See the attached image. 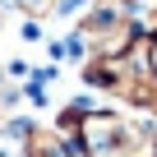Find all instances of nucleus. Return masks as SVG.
<instances>
[{
  "label": "nucleus",
  "mask_w": 157,
  "mask_h": 157,
  "mask_svg": "<svg viewBox=\"0 0 157 157\" xmlns=\"http://www.w3.org/2000/svg\"><path fill=\"white\" fill-rule=\"evenodd\" d=\"M14 5H23V10H28V14H42V10H46V5H51V0H14Z\"/></svg>",
  "instance_id": "obj_2"
},
{
  "label": "nucleus",
  "mask_w": 157,
  "mask_h": 157,
  "mask_svg": "<svg viewBox=\"0 0 157 157\" xmlns=\"http://www.w3.org/2000/svg\"><path fill=\"white\" fill-rule=\"evenodd\" d=\"M74 134L88 157H157V134L111 111H88Z\"/></svg>",
  "instance_id": "obj_1"
},
{
  "label": "nucleus",
  "mask_w": 157,
  "mask_h": 157,
  "mask_svg": "<svg viewBox=\"0 0 157 157\" xmlns=\"http://www.w3.org/2000/svg\"><path fill=\"white\" fill-rule=\"evenodd\" d=\"M78 5H88V0H60V14H74Z\"/></svg>",
  "instance_id": "obj_3"
},
{
  "label": "nucleus",
  "mask_w": 157,
  "mask_h": 157,
  "mask_svg": "<svg viewBox=\"0 0 157 157\" xmlns=\"http://www.w3.org/2000/svg\"><path fill=\"white\" fill-rule=\"evenodd\" d=\"M152 74H157V42H152Z\"/></svg>",
  "instance_id": "obj_4"
}]
</instances>
